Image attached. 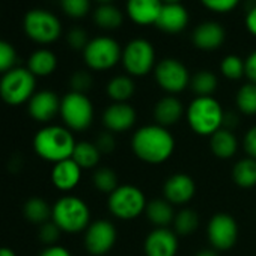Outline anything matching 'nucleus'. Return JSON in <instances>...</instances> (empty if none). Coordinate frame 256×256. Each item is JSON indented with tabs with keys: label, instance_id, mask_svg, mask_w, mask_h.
Returning <instances> with one entry per match:
<instances>
[{
	"label": "nucleus",
	"instance_id": "45",
	"mask_svg": "<svg viewBox=\"0 0 256 256\" xmlns=\"http://www.w3.org/2000/svg\"><path fill=\"white\" fill-rule=\"evenodd\" d=\"M40 256H71V253L64 246L53 244V246H46L44 250L40 253Z\"/></svg>",
	"mask_w": 256,
	"mask_h": 256
},
{
	"label": "nucleus",
	"instance_id": "32",
	"mask_svg": "<svg viewBox=\"0 0 256 256\" xmlns=\"http://www.w3.org/2000/svg\"><path fill=\"white\" fill-rule=\"evenodd\" d=\"M236 108L247 116L256 114V84L254 83H246L242 84L235 96Z\"/></svg>",
	"mask_w": 256,
	"mask_h": 256
},
{
	"label": "nucleus",
	"instance_id": "9",
	"mask_svg": "<svg viewBox=\"0 0 256 256\" xmlns=\"http://www.w3.org/2000/svg\"><path fill=\"white\" fill-rule=\"evenodd\" d=\"M84 62L90 70L106 71L118 65L122 59L120 46L110 36H98L86 46L83 50Z\"/></svg>",
	"mask_w": 256,
	"mask_h": 256
},
{
	"label": "nucleus",
	"instance_id": "27",
	"mask_svg": "<svg viewBox=\"0 0 256 256\" xmlns=\"http://www.w3.org/2000/svg\"><path fill=\"white\" fill-rule=\"evenodd\" d=\"M52 210L53 205H50L42 198H30L23 205V214L28 222L40 226L52 220Z\"/></svg>",
	"mask_w": 256,
	"mask_h": 256
},
{
	"label": "nucleus",
	"instance_id": "30",
	"mask_svg": "<svg viewBox=\"0 0 256 256\" xmlns=\"http://www.w3.org/2000/svg\"><path fill=\"white\" fill-rule=\"evenodd\" d=\"M199 214L194 210L190 208H182L175 214L174 218V230L178 236H188L194 234L199 228Z\"/></svg>",
	"mask_w": 256,
	"mask_h": 256
},
{
	"label": "nucleus",
	"instance_id": "10",
	"mask_svg": "<svg viewBox=\"0 0 256 256\" xmlns=\"http://www.w3.org/2000/svg\"><path fill=\"white\" fill-rule=\"evenodd\" d=\"M154 76L157 84L166 90L169 95H175L190 86V72L187 66L172 58L160 60L154 68Z\"/></svg>",
	"mask_w": 256,
	"mask_h": 256
},
{
	"label": "nucleus",
	"instance_id": "41",
	"mask_svg": "<svg viewBox=\"0 0 256 256\" xmlns=\"http://www.w3.org/2000/svg\"><path fill=\"white\" fill-rule=\"evenodd\" d=\"M96 148L100 150L101 154H110L116 150V139L113 136V133L110 132H102L101 134H98L96 140H95Z\"/></svg>",
	"mask_w": 256,
	"mask_h": 256
},
{
	"label": "nucleus",
	"instance_id": "7",
	"mask_svg": "<svg viewBox=\"0 0 256 256\" xmlns=\"http://www.w3.org/2000/svg\"><path fill=\"white\" fill-rule=\"evenodd\" d=\"M59 114L68 130L84 132L94 122V104L86 94L71 90L60 100Z\"/></svg>",
	"mask_w": 256,
	"mask_h": 256
},
{
	"label": "nucleus",
	"instance_id": "49",
	"mask_svg": "<svg viewBox=\"0 0 256 256\" xmlns=\"http://www.w3.org/2000/svg\"><path fill=\"white\" fill-rule=\"evenodd\" d=\"M164 4H180V0H163Z\"/></svg>",
	"mask_w": 256,
	"mask_h": 256
},
{
	"label": "nucleus",
	"instance_id": "39",
	"mask_svg": "<svg viewBox=\"0 0 256 256\" xmlns=\"http://www.w3.org/2000/svg\"><path fill=\"white\" fill-rule=\"evenodd\" d=\"M64 11L71 17H83L89 11V0H60Z\"/></svg>",
	"mask_w": 256,
	"mask_h": 256
},
{
	"label": "nucleus",
	"instance_id": "35",
	"mask_svg": "<svg viewBox=\"0 0 256 256\" xmlns=\"http://www.w3.org/2000/svg\"><path fill=\"white\" fill-rule=\"evenodd\" d=\"M220 71L228 80H240L244 76V60L236 54H229L222 60Z\"/></svg>",
	"mask_w": 256,
	"mask_h": 256
},
{
	"label": "nucleus",
	"instance_id": "31",
	"mask_svg": "<svg viewBox=\"0 0 256 256\" xmlns=\"http://www.w3.org/2000/svg\"><path fill=\"white\" fill-rule=\"evenodd\" d=\"M217 86H218L217 76L208 70L198 71L190 80V88L198 96H212V94L217 90Z\"/></svg>",
	"mask_w": 256,
	"mask_h": 256
},
{
	"label": "nucleus",
	"instance_id": "20",
	"mask_svg": "<svg viewBox=\"0 0 256 256\" xmlns=\"http://www.w3.org/2000/svg\"><path fill=\"white\" fill-rule=\"evenodd\" d=\"M186 114V108L182 106V102L174 96V95H166L163 98H160L152 110V116L157 125H162L164 128L174 126L176 125L182 116Z\"/></svg>",
	"mask_w": 256,
	"mask_h": 256
},
{
	"label": "nucleus",
	"instance_id": "37",
	"mask_svg": "<svg viewBox=\"0 0 256 256\" xmlns=\"http://www.w3.org/2000/svg\"><path fill=\"white\" fill-rule=\"evenodd\" d=\"M17 54L10 42L0 41V72H8L14 68Z\"/></svg>",
	"mask_w": 256,
	"mask_h": 256
},
{
	"label": "nucleus",
	"instance_id": "8",
	"mask_svg": "<svg viewBox=\"0 0 256 256\" xmlns=\"http://www.w3.org/2000/svg\"><path fill=\"white\" fill-rule=\"evenodd\" d=\"M122 65L132 77H144L156 68V50L144 38L132 40L122 50Z\"/></svg>",
	"mask_w": 256,
	"mask_h": 256
},
{
	"label": "nucleus",
	"instance_id": "2",
	"mask_svg": "<svg viewBox=\"0 0 256 256\" xmlns=\"http://www.w3.org/2000/svg\"><path fill=\"white\" fill-rule=\"evenodd\" d=\"M76 144L72 132L65 125H44L34 136L36 156L53 164L71 158Z\"/></svg>",
	"mask_w": 256,
	"mask_h": 256
},
{
	"label": "nucleus",
	"instance_id": "4",
	"mask_svg": "<svg viewBox=\"0 0 256 256\" xmlns=\"http://www.w3.org/2000/svg\"><path fill=\"white\" fill-rule=\"evenodd\" d=\"M52 222L65 234H80L90 224V210L77 196H62L53 205Z\"/></svg>",
	"mask_w": 256,
	"mask_h": 256
},
{
	"label": "nucleus",
	"instance_id": "33",
	"mask_svg": "<svg viewBox=\"0 0 256 256\" xmlns=\"http://www.w3.org/2000/svg\"><path fill=\"white\" fill-rule=\"evenodd\" d=\"M94 20L102 29H118L122 24L124 17H122V12L116 6L104 4L95 11Z\"/></svg>",
	"mask_w": 256,
	"mask_h": 256
},
{
	"label": "nucleus",
	"instance_id": "17",
	"mask_svg": "<svg viewBox=\"0 0 256 256\" xmlns=\"http://www.w3.org/2000/svg\"><path fill=\"white\" fill-rule=\"evenodd\" d=\"M28 112L32 119L41 124H47L56 118L60 112V98L52 90L35 92L28 102Z\"/></svg>",
	"mask_w": 256,
	"mask_h": 256
},
{
	"label": "nucleus",
	"instance_id": "1",
	"mask_svg": "<svg viewBox=\"0 0 256 256\" xmlns=\"http://www.w3.org/2000/svg\"><path fill=\"white\" fill-rule=\"evenodd\" d=\"M175 138L157 124L144 125L134 132L132 138V151L134 156L148 164H162L168 162L175 151Z\"/></svg>",
	"mask_w": 256,
	"mask_h": 256
},
{
	"label": "nucleus",
	"instance_id": "36",
	"mask_svg": "<svg viewBox=\"0 0 256 256\" xmlns=\"http://www.w3.org/2000/svg\"><path fill=\"white\" fill-rule=\"evenodd\" d=\"M60 234L62 230L58 228V224L54 222H47L44 224L40 226V230H38V238L42 244L46 246H53L58 242V240L60 238Z\"/></svg>",
	"mask_w": 256,
	"mask_h": 256
},
{
	"label": "nucleus",
	"instance_id": "46",
	"mask_svg": "<svg viewBox=\"0 0 256 256\" xmlns=\"http://www.w3.org/2000/svg\"><path fill=\"white\" fill-rule=\"evenodd\" d=\"M246 28L253 36H256V6L250 8L248 12H247V16H246Z\"/></svg>",
	"mask_w": 256,
	"mask_h": 256
},
{
	"label": "nucleus",
	"instance_id": "24",
	"mask_svg": "<svg viewBox=\"0 0 256 256\" xmlns=\"http://www.w3.org/2000/svg\"><path fill=\"white\" fill-rule=\"evenodd\" d=\"M146 217L148 220L156 226V228H168L169 224L174 223L175 218V211L174 205L168 202L164 198L163 199H152L146 205Z\"/></svg>",
	"mask_w": 256,
	"mask_h": 256
},
{
	"label": "nucleus",
	"instance_id": "48",
	"mask_svg": "<svg viewBox=\"0 0 256 256\" xmlns=\"http://www.w3.org/2000/svg\"><path fill=\"white\" fill-rule=\"evenodd\" d=\"M0 256H17V254L10 247H0Z\"/></svg>",
	"mask_w": 256,
	"mask_h": 256
},
{
	"label": "nucleus",
	"instance_id": "28",
	"mask_svg": "<svg viewBox=\"0 0 256 256\" xmlns=\"http://www.w3.org/2000/svg\"><path fill=\"white\" fill-rule=\"evenodd\" d=\"M82 169H94L98 166L101 160V152L96 148L95 142H77L72 157H71Z\"/></svg>",
	"mask_w": 256,
	"mask_h": 256
},
{
	"label": "nucleus",
	"instance_id": "25",
	"mask_svg": "<svg viewBox=\"0 0 256 256\" xmlns=\"http://www.w3.org/2000/svg\"><path fill=\"white\" fill-rule=\"evenodd\" d=\"M106 92L113 102H128L136 92V84L132 76H116L107 83Z\"/></svg>",
	"mask_w": 256,
	"mask_h": 256
},
{
	"label": "nucleus",
	"instance_id": "14",
	"mask_svg": "<svg viewBox=\"0 0 256 256\" xmlns=\"http://www.w3.org/2000/svg\"><path fill=\"white\" fill-rule=\"evenodd\" d=\"M136 108L128 102H112L102 112V124L110 133H124L134 126Z\"/></svg>",
	"mask_w": 256,
	"mask_h": 256
},
{
	"label": "nucleus",
	"instance_id": "42",
	"mask_svg": "<svg viewBox=\"0 0 256 256\" xmlns=\"http://www.w3.org/2000/svg\"><path fill=\"white\" fill-rule=\"evenodd\" d=\"M68 44H70L74 50H84L86 46L89 44L86 32H84L83 29H80V28L71 29L70 34H68Z\"/></svg>",
	"mask_w": 256,
	"mask_h": 256
},
{
	"label": "nucleus",
	"instance_id": "44",
	"mask_svg": "<svg viewBox=\"0 0 256 256\" xmlns=\"http://www.w3.org/2000/svg\"><path fill=\"white\" fill-rule=\"evenodd\" d=\"M244 76L248 78L250 83L256 84V50L252 52L244 60Z\"/></svg>",
	"mask_w": 256,
	"mask_h": 256
},
{
	"label": "nucleus",
	"instance_id": "15",
	"mask_svg": "<svg viewBox=\"0 0 256 256\" xmlns=\"http://www.w3.org/2000/svg\"><path fill=\"white\" fill-rule=\"evenodd\" d=\"M178 248V235L169 228L152 229L144 241L145 256H176Z\"/></svg>",
	"mask_w": 256,
	"mask_h": 256
},
{
	"label": "nucleus",
	"instance_id": "23",
	"mask_svg": "<svg viewBox=\"0 0 256 256\" xmlns=\"http://www.w3.org/2000/svg\"><path fill=\"white\" fill-rule=\"evenodd\" d=\"M238 139L232 133V130L228 128H220L210 138V150L214 157L220 160H229L232 158L238 151Z\"/></svg>",
	"mask_w": 256,
	"mask_h": 256
},
{
	"label": "nucleus",
	"instance_id": "50",
	"mask_svg": "<svg viewBox=\"0 0 256 256\" xmlns=\"http://www.w3.org/2000/svg\"><path fill=\"white\" fill-rule=\"evenodd\" d=\"M98 2H102V5H104V4H108V2H112V0H98Z\"/></svg>",
	"mask_w": 256,
	"mask_h": 256
},
{
	"label": "nucleus",
	"instance_id": "38",
	"mask_svg": "<svg viewBox=\"0 0 256 256\" xmlns=\"http://www.w3.org/2000/svg\"><path fill=\"white\" fill-rule=\"evenodd\" d=\"M92 83H94L92 76L88 71H77L70 78L71 90L78 94H86L92 88Z\"/></svg>",
	"mask_w": 256,
	"mask_h": 256
},
{
	"label": "nucleus",
	"instance_id": "47",
	"mask_svg": "<svg viewBox=\"0 0 256 256\" xmlns=\"http://www.w3.org/2000/svg\"><path fill=\"white\" fill-rule=\"evenodd\" d=\"M194 256H218V252L216 248H200L199 252H196Z\"/></svg>",
	"mask_w": 256,
	"mask_h": 256
},
{
	"label": "nucleus",
	"instance_id": "29",
	"mask_svg": "<svg viewBox=\"0 0 256 256\" xmlns=\"http://www.w3.org/2000/svg\"><path fill=\"white\" fill-rule=\"evenodd\" d=\"M58 66V59L50 50H38L35 52L28 64V70L36 77L50 76Z\"/></svg>",
	"mask_w": 256,
	"mask_h": 256
},
{
	"label": "nucleus",
	"instance_id": "43",
	"mask_svg": "<svg viewBox=\"0 0 256 256\" xmlns=\"http://www.w3.org/2000/svg\"><path fill=\"white\" fill-rule=\"evenodd\" d=\"M244 150L247 152V157L256 160V125L250 126L244 134Z\"/></svg>",
	"mask_w": 256,
	"mask_h": 256
},
{
	"label": "nucleus",
	"instance_id": "19",
	"mask_svg": "<svg viewBox=\"0 0 256 256\" xmlns=\"http://www.w3.org/2000/svg\"><path fill=\"white\" fill-rule=\"evenodd\" d=\"M163 0H128L126 12L136 24H156L163 10Z\"/></svg>",
	"mask_w": 256,
	"mask_h": 256
},
{
	"label": "nucleus",
	"instance_id": "22",
	"mask_svg": "<svg viewBox=\"0 0 256 256\" xmlns=\"http://www.w3.org/2000/svg\"><path fill=\"white\" fill-rule=\"evenodd\" d=\"M188 12L181 4H164L156 26L164 34H180L188 24Z\"/></svg>",
	"mask_w": 256,
	"mask_h": 256
},
{
	"label": "nucleus",
	"instance_id": "6",
	"mask_svg": "<svg viewBox=\"0 0 256 256\" xmlns=\"http://www.w3.org/2000/svg\"><path fill=\"white\" fill-rule=\"evenodd\" d=\"M35 76L28 68H12L0 80V98L10 106L29 102L35 95Z\"/></svg>",
	"mask_w": 256,
	"mask_h": 256
},
{
	"label": "nucleus",
	"instance_id": "13",
	"mask_svg": "<svg viewBox=\"0 0 256 256\" xmlns=\"http://www.w3.org/2000/svg\"><path fill=\"white\" fill-rule=\"evenodd\" d=\"M26 34L42 44L53 42L60 35V23L59 20L46 11H30L24 20Z\"/></svg>",
	"mask_w": 256,
	"mask_h": 256
},
{
	"label": "nucleus",
	"instance_id": "26",
	"mask_svg": "<svg viewBox=\"0 0 256 256\" xmlns=\"http://www.w3.org/2000/svg\"><path fill=\"white\" fill-rule=\"evenodd\" d=\"M232 180L240 188L256 187V160L250 157L240 158L232 168Z\"/></svg>",
	"mask_w": 256,
	"mask_h": 256
},
{
	"label": "nucleus",
	"instance_id": "18",
	"mask_svg": "<svg viewBox=\"0 0 256 256\" xmlns=\"http://www.w3.org/2000/svg\"><path fill=\"white\" fill-rule=\"evenodd\" d=\"M82 170L83 169L72 158H68L53 164L50 180L58 190L71 192L78 186L82 180Z\"/></svg>",
	"mask_w": 256,
	"mask_h": 256
},
{
	"label": "nucleus",
	"instance_id": "34",
	"mask_svg": "<svg viewBox=\"0 0 256 256\" xmlns=\"http://www.w3.org/2000/svg\"><path fill=\"white\" fill-rule=\"evenodd\" d=\"M92 184L98 192L110 194L119 187V180L112 168H98L92 175Z\"/></svg>",
	"mask_w": 256,
	"mask_h": 256
},
{
	"label": "nucleus",
	"instance_id": "40",
	"mask_svg": "<svg viewBox=\"0 0 256 256\" xmlns=\"http://www.w3.org/2000/svg\"><path fill=\"white\" fill-rule=\"evenodd\" d=\"M200 2L205 8H208L212 12L224 14L235 10L236 5L240 4V0H200Z\"/></svg>",
	"mask_w": 256,
	"mask_h": 256
},
{
	"label": "nucleus",
	"instance_id": "21",
	"mask_svg": "<svg viewBox=\"0 0 256 256\" xmlns=\"http://www.w3.org/2000/svg\"><path fill=\"white\" fill-rule=\"evenodd\" d=\"M192 40L199 50L212 52L223 46L226 40V32L222 24L214 22H205L194 29Z\"/></svg>",
	"mask_w": 256,
	"mask_h": 256
},
{
	"label": "nucleus",
	"instance_id": "12",
	"mask_svg": "<svg viewBox=\"0 0 256 256\" xmlns=\"http://www.w3.org/2000/svg\"><path fill=\"white\" fill-rule=\"evenodd\" d=\"M118 240L116 228L112 222L100 218L90 222L88 229L84 230V248L92 256H104L108 253Z\"/></svg>",
	"mask_w": 256,
	"mask_h": 256
},
{
	"label": "nucleus",
	"instance_id": "5",
	"mask_svg": "<svg viewBox=\"0 0 256 256\" xmlns=\"http://www.w3.org/2000/svg\"><path fill=\"white\" fill-rule=\"evenodd\" d=\"M145 193L132 184H122L107 198V208L110 214L119 220L130 222L142 216L146 210Z\"/></svg>",
	"mask_w": 256,
	"mask_h": 256
},
{
	"label": "nucleus",
	"instance_id": "3",
	"mask_svg": "<svg viewBox=\"0 0 256 256\" xmlns=\"http://www.w3.org/2000/svg\"><path fill=\"white\" fill-rule=\"evenodd\" d=\"M186 119L193 133L211 138L223 128L224 110L214 96H196L186 108Z\"/></svg>",
	"mask_w": 256,
	"mask_h": 256
},
{
	"label": "nucleus",
	"instance_id": "11",
	"mask_svg": "<svg viewBox=\"0 0 256 256\" xmlns=\"http://www.w3.org/2000/svg\"><path fill=\"white\" fill-rule=\"evenodd\" d=\"M238 223L228 212L214 214L206 228V236L212 248L217 252H224L232 248L238 241Z\"/></svg>",
	"mask_w": 256,
	"mask_h": 256
},
{
	"label": "nucleus",
	"instance_id": "16",
	"mask_svg": "<svg viewBox=\"0 0 256 256\" xmlns=\"http://www.w3.org/2000/svg\"><path fill=\"white\" fill-rule=\"evenodd\" d=\"M163 194L164 199L172 205H186L196 194V182L187 174H174L164 181Z\"/></svg>",
	"mask_w": 256,
	"mask_h": 256
}]
</instances>
